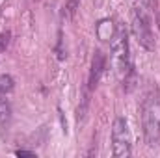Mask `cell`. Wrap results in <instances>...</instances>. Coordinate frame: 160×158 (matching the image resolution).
<instances>
[{"mask_svg": "<svg viewBox=\"0 0 160 158\" xmlns=\"http://www.w3.org/2000/svg\"><path fill=\"white\" fill-rule=\"evenodd\" d=\"M158 26H160V15H158Z\"/></svg>", "mask_w": 160, "mask_h": 158, "instance_id": "7c38bea8", "label": "cell"}, {"mask_svg": "<svg viewBox=\"0 0 160 158\" xmlns=\"http://www.w3.org/2000/svg\"><path fill=\"white\" fill-rule=\"evenodd\" d=\"M128 36L125 26H118V30L114 32L112 37V65L116 71V77L121 82H127L128 75L132 73V65H130V54H128Z\"/></svg>", "mask_w": 160, "mask_h": 158, "instance_id": "7a4b0ae2", "label": "cell"}, {"mask_svg": "<svg viewBox=\"0 0 160 158\" xmlns=\"http://www.w3.org/2000/svg\"><path fill=\"white\" fill-rule=\"evenodd\" d=\"M88 106H89V86L84 87V91H82V99H80L78 110H77L78 121H84L86 119V116H88Z\"/></svg>", "mask_w": 160, "mask_h": 158, "instance_id": "52a82bcc", "label": "cell"}, {"mask_svg": "<svg viewBox=\"0 0 160 158\" xmlns=\"http://www.w3.org/2000/svg\"><path fill=\"white\" fill-rule=\"evenodd\" d=\"M142 126L149 147L160 141V91L153 89L142 104Z\"/></svg>", "mask_w": 160, "mask_h": 158, "instance_id": "6da1fadb", "label": "cell"}, {"mask_svg": "<svg viewBox=\"0 0 160 158\" xmlns=\"http://www.w3.org/2000/svg\"><path fill=\"white\" fill-rule=\"evenodd\" d=\"M13 87H15V84L9 75H0V93L2 95H9L13 91Z\"/></svg>", "mask_w": 160, "mask_h": 158, "instance_id": "ba28073f", "label": "cell"}, {"mask_svg": "<svg viewBox=\"0 0 160 158\" xmlns=\"http://www.w3.org/2000/svg\"><path fill=\"white\" fill-rule=\"evenodd\" d=\"M15 155H17V156H30V158L36 156L32 151H15Z\"/></svg>", "mask_w": 160, "mask_h": 158, "instance_id": "8fae6325", "label": "cell"}, {"mask_svg": "<svg viewBox=\"0 0 160 158\" xmlns=\"http://www.w3.org/2000/svg\"><path fill=\"white\" fill-rule=\"evenodd\" d=\"M78 6H80V0H67V2H65V6H63V15L71 19V17L77 13Z\"/></svg>", "mask_w": 160, "mask_h": 158, "instance_id": "9c48e42d", "label": "cell"}, {"mask_svg": "<svg viewBox=\"0 0 160 158\" xmlns=\"http://www.w3.org/2000/svg\"><path fill=\"white\" fill-rule=\"evenodd\" d=\"M8 43H9V34H0V52L6 50Z\"/></svg>", "mask_w": 160, "mask_h": 158, "instance_id": "30bf717a", "label": "cell"}, {"mask_svg": "<svg viewBox=\"0 0 160 158\" xmlns=\"http://www.w3.org/2000/svg\"><path fill=\"white\" fill-rule=\"evenodd\" d=\"M130 130H128V123L123 117H118L114 121L112 126V147H114V156L118 158H127L130 156Z\"/></svg>", "mask_w": 160, "mask_h": 158, "instance_id": "3957f363", "label": "cell"}, {"mask_svg": "<svg viewBox=\"0 0 160 158\" xmlns=\"http://www.w3.org/2000/svg\"><path fill=\"white\" fill-rule=\"evenodd\" d=\"M6 97L8 95L0 93V130H6L11 121V108H9V102Z\"/></svg>", "mask_w": 160, "mask_h": 158, "instance_id": "5b68a950", "label": "cell"}, {"mask_svg": "<svg viewBox=\"0 0 160 158\" xmlns=\"http://www.w3.org/2000/svg\"><path fill=\"white\" fill-rule=\"evenodd\" d=\"M97 36H99V39H102V41H110L112 39V37H114L112 21H108V19L101 21V22L97 24Z\"/></svg>", "mask_w": 160, "mask_h": 158, "instance_id": "8992f818", "label": "cell"}, {"mask_svg": "<svg viewBox=\"0 0 160 158\" xmlns=\"http://www.w3.org/2000/svg\"><path fill=\"white\" fill-rule=\"evenodd\" d=\"M104 71V54L101 50H97L93 54V60H91V69H89V78H88V86L89 89H93L99 80H101V75Z\"/></svg>", "mask_w": 160, "mask_h": 158, "instance_id": "277c9868", "label": "cell"}]
</instances>
